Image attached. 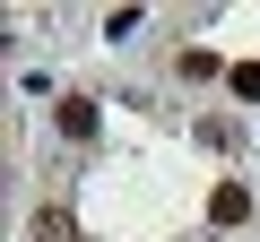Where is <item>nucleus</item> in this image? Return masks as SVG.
I'll return each mask as SVG.
<instances>
[{
  "label": "nucleus",
  "mask_w": 260,
  "mask_h": 242,
  "mask_svg": "<svg viewBox=\"0 0 260 242\" xmlns=\"http://www.w3.org/2000/svg\"><path fill=\"white\" fill-rule=\"evenodd\" d=\"M243 216H251V190L243 182H217L208 190V225H243Z\"/></svg>",
  "instance_id": "f257e3e1"
},
{
  "label": "nucleus",
  "mask_w": 260,
  "mask_h": 242,
  "mask_svg": "<svg viewBox=\"0 0 260 242\" xmlns=\"http://www.w3.org/2000/svg\"><path fill=\"white\" fill-rule=\"evenodd\" d=\"M95 130H104V112H95L87 95H70V104H61V139H78V147H87Z\"/></svg>",
  "instance_id": "f03ea898"
},
{
  "label": "nucleus",
  "mask_w": 260,
  "mask_h": 242,
  "mask_svg": "<svg viewBox=\"0 0 260 242\" xmlns=\"http://www.w3.org/2000/svg\"><path fill=\"white\" fill-rule=\"evenodd\" d=\"M234 95H243V104H260V61H243V69H234Z\"/></svg>",
  "instance_id": "39448f33"
},
{
  "label": "nucleus",
  "mask_w": 260,
  "mask_h": 242,
  "mask_svg": "<svg viewBox=\"0 0 260 242\" xmlns=\"http://www.w3.org/2000/svg\"><path fill=\"white\" fill-rule=\"evenodd\" d=\"M35 242H78V233H70V216H61V208H35Z\"/></svg>",
  "instance_id": "7ed1b4c3"
},
{
  "label": "nucleus",
  "mask_w": 260,
  "mask_h": 242,
  "mask_svg": "<svg viewBox=\"0 0 260 242\" xmlns=\"http://www.w3.org/2000/svg\"><path fill=\"white\" fill-rule=\"evenodd\" d=\"M200 139H208V147H243V130H234L225 112H208V121H200Z\"/></svg>",
  "instance_id": "20e7f679"
}]
</instances>
